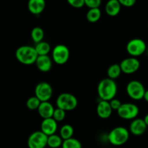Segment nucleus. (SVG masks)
<instances>
[{
	"instance_id": "nucleus-25",
	"label": "nucleus",
	"mask_w": 148,
	"mask_h": 148,
	"mask_svg": "<svg viewBox=\"0 0 148 148\" xmlns=\"http://www.w3.org/2000/svg\"><path fill=\"white\" fill-rule=\"evenodd\" d=\"M62 148H82V144L77 139L72 137L68 140L63 141L62 145Z\"/></svg>"
},
{
	"instance_id": "nucleus-29",
	"label": "nucleus",
	"mask_w": 148,
	"mask_h": 148,
	"mask_svg": "<svg viewBox=\"0 0 148 148\" xmlns=\"http://www.w3.org/2000/svg\"><path fill=\"white\" fill-rule=\"evenodd\" d=\"M68 4L75 8H82L85 6V0H66Z\"/></svg>"
},
{
	"instance_id": "nucleus-4",
	"label": "nucleus",
	"mask_w": 148,
	"mask_h": 148,
	"mask_svg": "<svg viewBox=\"0 0 148 148\" xmlns=\"http://www.w3.org/2000/svg\"><path fill=\"white\" fill-rule=\"evenodd\" d=\"M56 106L65 111H73L77 108L78 101L76 97L72 93L63 92L56 98Z\"/></svg>"
},
{
	"instance_id": "nucleus-30",
	"label": "nucleus",
	"mask_w": 148,
	"mask_h": 148,
	"mask_svg": "<svg viewBox=\"0 0 148 148\" xmlns=\"http://www.w3.org/2000/svg\"><path fill=\"white\" fill-rule=\"evenodd\" d=\"M109 103L113 111H118L119 108L121 107V104H122V103L121 102V101H119V100L117 99V98H114V99L111 100V101H109Z\"/></svg>"
},
{
	"instance_id": "nucleus-8",
	"label": "nucleus",
	"mask_w": 148,
	"mask_h": 148,
	"mask_svg": "<svg viewBox=\"0 0 148 148\" xmlns=\"http://www.w3.org/2000/svg\"><path fill=\"white\" fill-rule=\"evenodd\" d=\"M140 113V109L137 105L131 103H122L117 111L120 118L126 120H133L137 118Z\"/></svg>"
},
{
	"instance_id": "nucleus-20",
	"label": "nucleus",
	"mask_w": 148,
	"mask_h": 148,
	"mask_svg": "<svg viewBox=\"0 0 148 148\" xmlns=\"http://www.w3.org/2000/svg\"><path fill=\"white\" fill-rule=\"evenodd\" d=\"M121 72H122V71H121L120 64H111L107 69L108 77L111 79H114V80L117 79L121 75Z\"/></svg>"
},
{
	"instance_id": "nucleus-7",
	"label": "nucleus",
	"mask_w": 148,
	"mask_h": 148,
	"mask_svg": "<svg viewBox=\"0 0 148 148\" xmlns=\"http://www.w3.org/2000/svg\"><path fill=\"white\" fill-rule=\"evenodd\" d=\"M146 90L141 82L132 80L127 84V92L129 96L134 101H140L144 98Z\"/></svg>"
},
{
	"instance_id": "nucleus-9",
	"label": "nucleus",
	"mask_w": 148,
	"mask_h": 148,
	"mask_svg": "<svg viewBox=\"0 0 148 148\" xmlns=\"http://www.w3.org/2000/svg\"><path fill=\"white\" fill-rule=\"evenodd\" d=\"M48 136L41 131L32 133L27 139L28 148H45L47 146Z\"/></svg>"
},
{
	"instance_id": "nucleus-26",
	"label": "nucleus",
	"mask_w": 148,
	"mask_h": 148,
	"mask_svg": "<svg viewBox=\"0 0 148 148\" xmlns=\"http://www.w3.org/2000/svg\"><path fill=\"white\" fill-rule=\"evenodd\" d=\"M40 101L36 96H31L27 100L26 102V106L30 111H35L38 110L39 106L40 104Z\"/></svg>"
},
{
	"instance_id": "nucleus-34",
	"label": "nucleus",
	"mask_w": 148,
	"mask_h": 148,
	"mask_svg": "<svg viewBox=\"0 0 148 148\" xmlns=\"http://www.w3.org/2000/svg\"><path fill=\"white\" fill-rule=\"evenodd\" d=\"M145 53H146V55H147V56L148 57V47L147 48V50H146V51H145Z\"/></svg>"
},
{
	"instance_id": "nucleus-14",
	"label": "nucleus",
	"mask_w": 148,
	"mask_h": 148,
	"mask_svg": "<svg viewBox=\"0 0 148 148\" xmlns=\"http://www.w3.org/2000/svg\"><path fill=\"white\" fill-rule=\"evenodd\" d=\"M96 111L97 114L100 118L103 119H106L111 116L113 110L110 105L109 101H101L97 106Z\"/></svg>"
},
{
	"instance_id": "nucleus-28",
	"label": "nucleus",
	"mask_w": 148,
	"mask_h": 148,
	"mask_svg": "<svg viewBox=\"0 0 148 148\" xmlns=\"http://www.w3.org/2000/svg\"><path fill=\"white\" fill-rule=\"evenodd\" d=\"M102 0H85V5L90 9L99 8Z\"/></svg>"
},
{
	"instance_id": "nucleus-13",
	"label": "nucleus",
	"mask_w": 148,
	"mask_h": 148,
	"mask_svg": "<svg viewBox=\"0 0 148 148\" xmlns=\"http://www.w3.org/2000/svg\"><path fill=\"white\" fill-rule=\"evenodd\" d=\"M147 126L143 119H134L130 125V132L135 136H140L146 132Z\"/></svg>"
},
{
	"instance_id": "nucleus-23",
	"label": "nucleus",
	"mask_w": 148,
	"mask_h": 148,
	"mask_svg": "<svg viewBox=\"0 0 148 148\" xmlns=\"http://www.w3.org/2000/svg\"><path fill=\"white\" fill-rule=\"evenodd\" d=\"M30 36H31L33 41L36 44V43L43 41V38H44V30L40 27H35L32 29Z\"/></svg>"
},
{
	"instance_id": "nucleus-1",
	"label": "nucleus",
	"mask_w": 148,
	"mask_h": 148,
	"mask_svg": "<svg viewBox=\"0 0 148 148\" xmlns=\"http://www.w3.org/2000/svg\"><path fill=\"white\" fill-rule=\"evenodd\" d=\"M98 95L101 101H110L116 97L118 90L115 80L110 78L101 79L98 85Z\"/></svg>"
},
{
	"instance_id": "nucleus-16",
	"label": "nucleus",
	"mask_w": 148,
	"mask_h": 148,
	"mask_svg": "<svg viewBox=\"0 0 148 148\" xmlns=\"http://www.w3.org/2000/svg\"><path fill=\"white\" fill-rule=\"evenodd\" d=\"M53 60L49 55L46 56H38L36 62V65L38 70L42 72H48L52 67Z\"/></svg>"
},
{
	"instance_id": "nucleus-22",
	"label": "nucleus",
	"mask_w": 148,
	"mask_h": 148,
	"mask_svg": "<svg viewBox=\"0 0 148 148\" xmlns=\"http://www.w3.org/2000/svg\"><path fill=\"white\" fill-rule=\"evenodd\" d=\"M64 140H62L60 135H57L56 134L48 136L47 146L51 148H59L62 147Z\"/></svg>"
},
{
	"instance_id": "nucleus-33",
	"label": "nucleus",
	"mask_w": 148,
	"mask_h": 148,
	"mask_svg": "<svg viewBox=\"0 0 148 148\" xmlns=\"http://www.w3.org/2000/svg\"><path fill=\"white\" fill-rule=\"evenodd\" d=\"M143 119H144V121L145 122L146 125H147V127H148V114H146V116H145V118Z\"/></svg>"
},
{
	"instance_id": "nucleus-35",
	"label": "nucleus",
	"mask_w": 148,
	"mask_h": 148,
	"mask_svg": "<svg viewBox=\"0 0 148 148\" xmlns=\"http://www.w3.org/2000/svg\"><path fill=\"white\" fill-rule=\"evenodd\" d=\"M147 27H148V23H147Z\"/></svg>"
},
{
	"instance_id": "nucleus-3",
	"label": "nucleus",
	"mask_w": 148,
	"mask_h": 148,
	"mask_svg": "<svg viewBox=\"0 0 148 148\" xmlns=\"http://www.w3.org/2000/svg\"><path fill=\"white\" fill-rule=\"evenodd\" d=\"M130 138V131L124 127H117L113 129L108 135V140L114 146H121L125 144Z\"/></svg>"
},
{
	"instance_id": "nucleus-17",
	"label": "nucleus",
	"mask_w": 148,
	"mask_h": 148,
	"mask_svg": "<svg viewBox=\"0 0 148 148\" xmlns=\"http://www.w3.org/2000/svg\"><path fill=\"white\" fill-rule=\"evenodd\" d=\"M54 110L55 108H53V105L49 101H46V102L40 103L37 111L40 116L43 119H45L52 118Z\"/></svg>"
},
{
	"instance_id": "nucleus-19",
	"label": "nucleus",
	"mask_w": 148,
	"mask_h": 148,
	"mask_svg": "<svg viewBox=\"0 0 148 148\" xmlns=\"http://www.w3.org/2000/svg\"><path fill=\"white\" fill-rule=\"evenodd\" d=\"M36 49V52H37L38 56H46L49 55L51 51V46L48 42L41 41L40 43H36V46H34Z\"/></svg>"
},
{
	"instance_id": "nucleus-5",
	"label": "nucleus",
	"mask_w": 148,
	"mask_h": 148,
	"mask_svg": "<svg viewBox=\"0 0 148 148\" xmlns=\"http://www.w3.org/2000/svg\"><path fill=\"white\" fill-rule=\"evenodd\" d=\"M70 56L69 48L64 44H58L52 50V60L59 65H63L68 62Z\"/></svg>"
},
{
	"instance_id": "nucleus-12",
	"label": "nucleus",
	"mask_w": 148,
	"mask_h": 148,
	"mask_svg": "<svg viewBox=\"0 0 148 148\" xmlns=\"http://www.w3.org/2000/svg\"><path fill=\"white\" fill-rule=\"evenodd\" d=\"M58 129V122L53 118L43 119L40 124V131L46 135L50 136L56 134Z\"/></svg>"
},
{
	"instance_id": "nucleus-2",
	"label": "nucleus",
	"mask_w": 148,
	"mask_h": 148,
	"mask_svg": "<svg viewBox=\"0 0 148 148\" xmlns=\"http://www.w3.org/2000/svg\"><path fill=\"white\" fill-rule=\"evenodd\" d=\"M38 55L35 47L31 46H21L16 50L15 57L20 63L25 65H32L36 63Z\"/></svg>"
},
{
	"instance_id": "nucleus-18",
	"label": "nucleus",
	"mask_w": 148,
	"mask_h": 148,
	"mask_svg": "<svg viewBox=\"0 0 148 148\" xmlns=\"http://www.w3.org/2000/svg\"><path fill=\"white\" fill-rule=\"evenodd\" d=\"M121 5L118 0H108L105 7L106 12L111 17L118 15L121 12Z\"/></svg>"
},
{
	"instance_id": "nucleus-24",
	"label": "nucleus",
	"mask_w": 148,
	"mask_h": 148,
	"mask_svg": "<svg viewBox=\"0 0 148 148\" xmlns=\"http://www.w3.org/2000/svg\"><path fill=\"white\" fill-rule=\"evenodd\" d=\"M74 134V128L70 124H64L60 129L59 135L62 137V140H68L72 138Z\"/></svg>"
},
{
	"instance_id": "nucleus-6",
	"label": "nucleus",
	"mask_w": 148,
	"mask_h": 148,
	"mask_svg": "<svg viewBox=\"0 0 148 148\" xmlns=\"http://www.w3.org/2000/svg\"><path fill=\"white\" fill-rule=\"evenodd\" d=\"M147 48L146 43L141 38H133L127 44V52L132 57L137 58L145 53Z\"/></svg>"
},
{
	"instance_id": "nucleus-11",
	"label": "nucleus",
	"mask_w": 148,
	"mask_h": 148,
	"mask_svg": "<svg viewBox=\"0 0 148 148\" xmlns=\"http://www.w3.org/2000/svg\"><path fill=\"white\" fill-rule=\"evenodd\" d=\"M123 73L131 75L134 73L140 67V62L136 57H129L123 59L119 64Z\"/></svg>"
},
{
	"instance_id": "nucleus-15",
	"label": "nucleus",
	"mask_w": 148,
	"mask_h": 148,
	"mask_svg": "<svg viewBox=\"0 0 148 148\" xmlns=\"http://www.w3.org/2000/svg\"><path fill=\"white\" fill-rule=\"evenodd\" d=\"M46 0H28L27 8L30 13L38 15L44 11L46 8Z\"/></svg>"
},
{
	"instance_id": "nucleus-27",
	"label": "nucleus",
	"mask_w": 148,
	"mask_h": 148,
	"mask_svg": "<svg viewBox=\"0 0 148 148\" xmlns=\"http://www.w3.org/2000/svg\"><path fill=\"white\" fill-rule=\"evenodd\" d=\"M65 117H66V111L59 108H55L53 117H52L55 121H56L57 122H60L64 119Z\"/></svg>"
},
{
	"instance_id": "nucleus-32",
	"label": "nucleus",
	"mask_w": 148,
	"mask_h": 148,
	"mask_svg": "<svg viewBox=\"0 0 148 148\" xmlns=\"http://www.w3.org/2000/svg\"><path fill=\"white\" fill-rule=\"evenodd\" d=\"M143 99H144L146 102L148 103V90H147L145 91V92L144 98H143Z\"/></svg>"
},
{
	"instance_id": "nucleus-21",
	"label": "nucleus",
	"mask_w": 148,
	"mask_h": 148,
	"mask_svg": "<svg viewBox=\"0 0 148 148\" xmlns=\"http://www.w3.org/2000/svg\"><path fill=\"white\" fill-rule=\"evenodd\" d=\"M101 11L99 8L89 9L86 14V18L90 23H96L101 19Z\"/></svg>"
},
{
	"instance_id": "nucleus-10",
	"label": "nucleus",
	"mask_w": 148,
	"mask_h": 148,
	"mask_svg": "<svg viewBox=\"0 0 148 148\" xmlns=\"http://www.w3.org/2000/svg\"><path fill=\"white\" fill-rule=\"evenodd\" d=\"M53 95V88L51 85L46 82H41L35 88V96L37 97L40 102L49 101Z\"/></svg>"
},
{
	"instance_id": "nucleus-31",
	"label": "nucleus",
	"mask_w": 148,
	"mask_h": 148,
	"mask_svg": "<svg viewBox=\"0 0 148 148\" xmlns=\"http://www.w3.org/2000/svg\"><path fill=\"white\" fill-rule=\"evenodd\" d=\"M121 6L126 7H131L135 4L137 0H118Z\"/></svg>"
}]
</instances>
